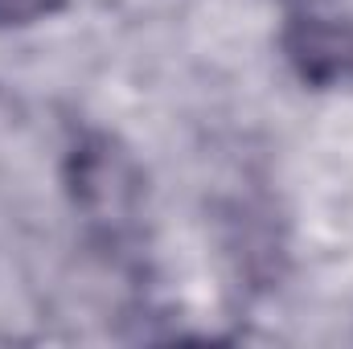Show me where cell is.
Returning <instances> with one entry per match:
<instances>
[{"mask_svg": "<svg viewBox=\"0 0 353 349\" xmlns=\"http://www.w3.org/2000/svg\"><path fill=\"white\" fill-rule=\"evenodd\" d=\"M288 54L308 83H337L353 74V29L329 12H296L288 25Z\"/></svg>", "mask_w": 353, "mask_h": 349, "instance_id": "1", "label": "cell"}, {"mask_svg": "<svg viewBox=\"0 0 353 349\" xmlns=\"http://www.w3.org/2000/svg\"><path fill=\"white\" fill-rule=\"evenodd\" d=\"M62 0H0V25H25L54 12Z\"/></svg>", "mask_w": 353, "mask_h": 349, "instance_id": "2", "label": "cell"}]
</instances>
